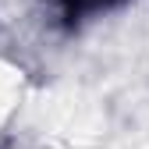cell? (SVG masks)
Masks as SVG:
<instances>
[{
  "instance_id": "1",
  "label": "cell",
  "mask_w": 149,
  "mask_h": 149,
  "mask_svg": "<svg viewBox=\"0 0 149 149\" xmlns=\"http://www.w3.org/2000/svg\"><path fill=\"white\" fill-rule=\"evenodd\" d=\"M57 4H61V14L68 18V22H78V18H89L96 11L114 7L117 0H57Z\"/></svg>"
}]
</instances>
